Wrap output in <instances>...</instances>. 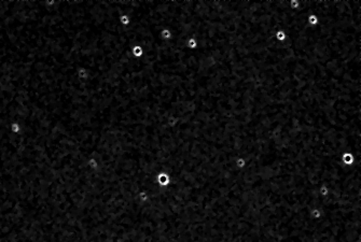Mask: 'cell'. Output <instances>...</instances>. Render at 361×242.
<instances>
[{
  "mask_svg": "<svg viewBox=\"0 0 361 242\" xmlns=\"http://www.w3.org/2000/svg\"><path fill=\"white\" fill-rule=\"evenodd\" d=\"M319 23V19H318V16H317L315 13H312V14H310L307 16V24L310 25V26H317Z\"/></svg>",
  "mask_w": 361,
  "mask_h": 242,
  "instance_id": "5",
  "label": "cell"
},
{
  "mask_svg": "<svg viewBox=\"0 0 361 242\" xmlns=\"http://www.w3.org/2000/svg\"><path fill=\"white\" fill-rule=\"evenodd\" d=\"M12 130H13V132H19V130H20L19 124H17V123H13V124H12Z\"/></svg>",
  "mask_w": 361,
  "mask_h": 242,
  "instance_id": "9",
  "label": "cell"
},
{
  "mask_svg": "<svg viewBox=\"0 0 361 242\" xmlns=\"http://www.w3.org/2000/svg\"><path fill=\"white\" fill-rule=\"evenodd\" d=\"M131 55H133L134 58L139 59V58H141L142 56H144V49H142L141 45L136 44L131 49Z\"/></svg>",
  "mask_w": 361,
  "mask_h": 242,
  "instance_id": "1",
  "label": "cell"
},
{
  "mask_svg": "<svg viewBox=\"0 0 361 242\" xmlns=\"http://www.w3.org/2000/svg\"><path fill=\"white\" fill-rule=\"evenodd\" d=\"M160 38L164 41H169L172 38V31L169 28H163L160 31Z\"/></svg>",
  "mask_w": 361,
  "mask_h": 242,
  "instance_id": "2",
  "label": "cell"
},
{
  "mask_svg": "<svg viewBox=\"0 0 361 242\" xmlns=\"http://www.w3.org/2000/svg\"><path fill=\"white\" fill-rule=\"evenodd\" d=\"M119 23L120 25H122L123 27H127L131 25V17H129L128 14L126 13H123L119 16Z\"/></svg>",
  "mask_w": 361,
  "mask_h": 242,
  "instance_id": "3",
  "label": "cell"
},
{
  "mask_svg": "<svg viewBox=\"0 0 361 242\" xmlns=\"http://www.w3.org/2000/svg\"><path fill=\"white\" fill-rule=\"evenodd\" d=\"M301 6V0H289V6L292 10H297Z\"/></svg>",
  "mask_w": 361,
  "mask_h": 242,
  "instance_id": "8",
  "label": "cell"
},
{
  "mask_svg": "<svg viewBox=\"0 0 361 242\" xmlns=\"http://www.w3.org/2000/svg\"><path fill=\"white\" fill-rule=\"evenodd\" d=\"M275 39L278 42H285L286 39H287V33L283 29H279V30H277L275 32Z\"/></svg>",
  "mask_w": 361,
  "mask_h": 242,
  "instance_id": "6",
  "label": "cell"
},
{
  "mask_svg": "<svg viewBox=\"0 0 361 242\" xmlns=\"http://www.w3.org/2000/svg\"><path fill=\"white\" fill-rule=\"evenodd\" d=\"M246 159H245L244 157H237L235 159V166L237 167L238 169H243L245 168V166H246Z\"/></svg>",
  "mask_w": 361,
  "mask_h": 242,
  "instance_id": "7",
  "label": "cell"
},
{
  "mask_svg": "<svg viewBox=\"0 0 361 242\" xmlns=\"http://www.w3.org/2000/svg\"><path fill=\"white\" fill-rule=\"evenodd\" d=\"M185 45H187V47L189 50H191V51H194V50H196L197 47H198V42H197V40L195 39V38L191 37V38H189V39L187 40V43H185Z\"/></svg>",
  "mask_w": 361,
  "mask_h": 242,
  "instance_id": "4",
  "label": "cell"
}]
</instances>
